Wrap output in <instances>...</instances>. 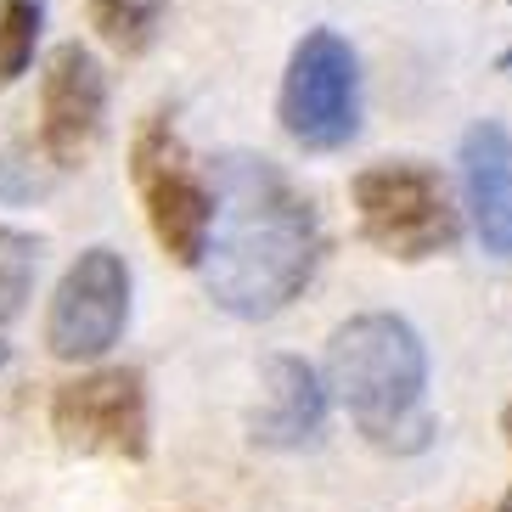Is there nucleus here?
Listing matches in <instances>:
<instances>
[{
	"label": "nucleus",
	"instance_id": "nucleus-1",
	"mask_svg": "<svg viewBox=\"0 0 512 512\" xmlns=\"http://www.w3.org/2000/svg\"><path fill=\"white\" fill-rule=\"evenodd\" d=\"M214 231L203 254L209 299L237 321L282 316L321 265V220L310 197L259 152L214 158Z\"/></svg>",
	"mask_w": 512,
	"mask_h": 512
},
{
	"label": "nucleus",
	"instance_id": "nucleus-2",
	"mask_svg": "<svg viewBox=\"0 0 512 512\" xmlns=\"http://www.w3.org/2000/svg\"><path fill=\"white\" fill-rule=\"evenodd\" d=\"M327 383L338 389L344 411L377 451H422L428 445V411H422L428 349L411 321L389 316V310L344 321L327 344Z\"/></svg>",
	"mask_w": 512,
	"mask_h": 512
},
{
	"label": "nucleus",
	"instance_id": "nucleus-3",
	"mask_svg": "<svg viewBox=\"0 0 512 512\" xmlns=\"http://www.w3.org/2000/svg\"><path fill=\"white\" fill-rule=\"evenodd\" d=\"M349 197H355V214H361V237L372 248H383L389 259L417 265V259L456 248V237H462L451 186L422 158H377L355 175Z\"/></svg>",
	"mask_w": 512,
	"mask_h": 512
},
{
	"label": "nucleus",
	"instance_id": "nucleus-4",
	"mask_svg": "<svg viewBox=\"0 0 512 512\" xmlns=\"http://www.w3.org/2000/svg\"><path fill=\"white\" fill-rule=\"evenodd\" d=\"M130 181L141 192L147 226L175 265H203L214 231V175L197 169L169 113H152L130 141Z\"/></svg>",
	"mask_w": 512,
	"mask_h": 512
},
{
	"label": "nucleus",
	"instance_id": "nucleus-5",
	"mask_svg": "<svg viewBox=\"0 0 512 512\" xmlns=\"http://www.w3.org/2000/svg\"><path fill=\"white\" fill-rule=\"evenodd\" d=\"M276 119L304 152H338L361 136V62L338 29H310L293 46Z\"/></svg>",
	"mask_w": 512,
	"mask_h": 512
},
{
	"label": "nucleus",
	"instance_id": "nucleus-6",
	"mask_svg": "<svg viewBox=\"0 0 512 512\" xmlns=\"http://www.w3.org/2000/svg\"><path fill=\"white\" fill-rule=\"evenodd\" d=\"M51 428H57V439L68 451L141 462L152 451L147 383H141L136 366H102V372L74 377L51 400Z\"/></svg>",
	"mask_w": 512,
	"mask_h": 512
},
{
	"label": "nucleus",
	"instance_id": "nucleus-7",
	"mask_svg": "<svg viewBox=\"0 0 512 512\" xmlns=\"http://www.w3.org/2000/svg\"><path fill=\"white\" fill-rule=\"evenodd\" d=\"M130 321V265L113 248H85L62 271L46 310V344L57 361H102Z\"/></svg>",
	"mask_w": 512,
	"mask_h": 512
},
{
	"label": "nucleus",
	"instance_id": "nucleus-8",
	"mask_svg": "<svg viewBox=\"0 0 512 512\" xmlns=\"http://www.w3.org/2000/svg\"><path fill=\"white\" fill-rule=\"evenodd\" d=\"M107 119V74L91 57V46L62 40L46 57L40 74V147H46L51 169H74L91 158L96 136Z\"/></svg>",
	"mask_w": 512,
	"mask_h": 512
},
{
	"label": "nucleus",
	"instance_id": "nucleus-9",
	"mask_svg": "<svg viewBox=\"0 0 512 512\" xmlns=\"http://www.w3.org/2000/svg\"><path fill=\"white\" fill-rule=\"evenodd\" d=\"M462 192L484 254L512 259V130L501 119H479L462 136Z\"/></svg>",
	"mask_w": 512,
	"mask_h": 512
},
{
	"label": "nucleus",
	"instance_id": "nucleus-10",
	"mask_svg": "<svg viewBox=\"0 0 512 512\" xmlns=\"http://www.w3.org/2000/svg\"><path fill=\"white\" fill-rule=\"evenodd\" d=\"M321 422H327V389H321L316 366L299 355H271L259 366V406L248 417L254 445L299 451L321 434Z\"/></svg>",
	"mask_w": 512,
	"mask_h": 512
},
{
	"label": "nucleus",
	"instance_id": "nucleus-11",
	"mask_svg": "<svg viewBox=\"0 0 512 512\" xmlns=\"http://www.w3.org/2000/svg\"><path fill=\"white\" fill-rule=\"evenodd\" d=\"M91 6V29L102 34L119 57H141L164 29L169 0H85Z\"/></svg>",
	"mask_w": 512,
	"mask_h": 512
},
{
	"label": "nucleus",
	"instance_id": "nucleus-12",
	"mask_svg": "<svg viewBox=\"0 0 512 512\" xmlns=\"http://www.w3.org/2000/svg\"><path fill=\"white\" fill-rule=\"evenodd\" d=\"M40 23H46V0H0V85H17L29 74Z\"/></svg>",
	"mask_w": 512,
	"mask_h": 512
},
{
	"label": "nucleus",
	"instance_id": "nucleus-13",
	"mask_svg": "<svg viewBox=\"0 0 512 512\" xmlns=\"http://www.w3.org/2000/svg\"><path fill=\"white\" fill-rule=\"evenodd\" d=\"M34 271H40V237L0 226V321L23 310V299L34 293Z\"/></svg>",
	"mask_w": 512,
	"mask_h": 512
},
{
	"label": "nucleus",
	"instance_id": "nucleus-14",
	"mask_svg": "<svg viewBox=\"0 0 512 512\" xmlns=\"http://www.w3.org/2000/svg\"><path fill=\"white\" fill-rule=\"evenodd\" d=\"M496 512H512V490H507V496H501V507Z\"/></svg>",
	"mask_w": 512,
	"mask_h": 512
},
{
	"label": "nucleus",
	"instance_id": "nucleus-15",
	"mask_svg": "<svg viewBox=\"0 0 512 512\" xmlns=\"http://www.w3.org/2000/svg\"><path fill=\"white\" fill-rule=\"evenodd\" d=\"M507 439H512V411H507Z\"/></svg>",
	"mask_w": 512,
	"mask_h": 512
},
{
	"label": "nucleus",
	"instance_id": "nucleus-16",
	"mask_svg": "<svg viewBox=\"0 0 512 512\" xmlns=\"http://www.w3.org/2000/svg\"><path fill=\"white\" fill-rule=\"evenodd\" d=\"M0 366H6V344H0Z\"/></svg>",
	"mask_w": 512,
	"mask_h": 512
}]
</instances>
